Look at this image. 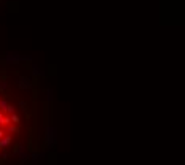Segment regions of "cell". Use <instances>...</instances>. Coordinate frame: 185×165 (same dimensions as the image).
<instances>
[{"label":"cell","mask_w":185,"mask_h":165,"mask_svg":"<svg viewBox=\"0 0 185 165\" xmlns=\"http://www.w3.org/2000/svg\"><path fill=\"white\" fill-rule=\"evenodd\" d=\"M56 141H58V134H56V129L53 125H46V129H45V146L46 148H53L56 145Z\"/></svg>","instance_id":"cell-1"},{"label":"cell","mask_w":185,"mask_h":165,"mask_svg":"<svg viewBox=\"0 0 185 165\" xmlns=\"http://www.w3.org/2000/svg\"><path fill=\"white\" fill-rule=\"evenodd\" d=\"M32 80L29 78V76H19L18 78V87L21 91H30L32 89Z\"/></svg>","instance_id":"cell-2"},{"label":"cell","mask_w":185,"mask_h":165,"mask_svg":"<svg viewBox=\"0 0 185 165\" xmlns=\"http://www.w3.org/2000/svg\"><path fill=\"white\" fill-rule=\"evenodd\" d=\"M13 152H14V156H18V157H19V160H21V162H26L27 159H29V156H30V154L26 151V146H24V145H18V146L14 148V151H13Z\"/></svg>","instance_id":"cell-3"},{"label":"cell","mask_w":185,"mask_h":165,"mask_svg":"<svg viewBox=\"0 0 185 165\" xmlns=\"http://www.w3.org/2000/svg\"><path fill=\"white\" fill-rule=\"evenodd\" d=\"M5 59H7V62H10V64H18V62H21V60H22L21 54L16 52V51H8Z\"/></svg>","instance_id":"cell-4"},{"label":"cell","mask_w":185,"mask_h":165,"mask_svg":"<svg viewBox=\"0 0 185 165\" xmlns=\"http://www.w3.org/2000/svg\"><path fill=\"white\" fill-rule=\"evenodd\" d=\"M11 145V136L10 135H3L2 138H0V149H5L7 146Z\"/></svg>","instance_id":"cell-5"},{"label":"cell","mask_w":185,"mask_h":165,"mask_svg":"<svg viewBox=\"0 0 185 165\" xmlns=\"http://www.w3.org/2000/svg\"><path fill=\"white\" fill-rule=\"evenodd\" d=\"M32 75L35 76V78H37V76H38V78H43V76H45V71H42L40 68L37 67V65L32 64Z\"/></svg>","instance_id":"cell-6"},{"label":"cell","mask_w":185,"mask_h":165,"mask_svg":"<svg viewBox=\"0 0 185 165\" xmlns=\"http://www.w3.org/2000/svg\"><path fill=\"white\" fill-rule=\"evenodd\" d=\"M29 157L32 159V162H33V164H37V162H38V160H40V159H42V152H38V151H33V152L30 154Z\"/></svg>","instance_id":"cell-7"},{"label":"cell","mask_w":185,"mask_h":165,"mask_svg":"<svg viewBox=\"0 0 185 165\" xmlns=\"http://www.w3.org/2000/svg\"><path fill=\"white\" fill-rule=\"evenodd\" d=\"M10 118H11V122L16 124V125H18V124L21 122V119H19L18 114H16V111H14V113H11V114H10Z\"/></svg>","instance_id":"cell-8"},{"label":"cell","mask_w":185,"mask_h":165,"mask_svg":"<svg viewBox=\"0 0 185 165\" xmlns=\"http://www.w3.org/2000/svg\"><path fill=\"white\" fill-rule=\"evenodd\" d=\"M8 105H10V103H8L7 100H5V98H2V100H0V110H2L3 113L7 111V108H8Z\"/></svg>","instance_id":"cell-9"},{"label":"cell","mask_w":185,"mask_h":165,"mask_svg":"<svg viewBox=\"0 0 185 165\" xmlns=\"http://www.w3.org/2000/svg\"><path fill=\"white\" fill-rule=\"evenodd\" d=\"M7 132H10V134H18V127H16V125L8 124L7 125Z\"/></svg>","instance_id":"cell-10"},{"label":"cell","mask_w":185,"mask_h":165,"mask_svg":"<svg viewBox=\"0 0 185 165\" xmlns=\"http://www.w3.org/2000/svg\"><path fill=\"white\" fill-rule=\"evenodd\" d=\"M8 124H11V118L10 116H3V119L0 121V125H8Z\"/></svg>","instance_id":"cell-11"},{"label":"cell","mask_w":185,"mask_h":165,"mask_svg":"<svg viewBox=\"0 0 185 165\" xmlns=\"http://www.w3.org/2000/svg\"><path fill=\"white\" fill-rule=\"evenodd\" d=\"M14 111H16V106L14 105H8V108H7V111H5V113L11 114V113H14Z\"/></svg>","instance_id":"cell-12"},{"label":"cell","mask_w":185,"mask_h":165,"mask_svg":"<svg viewBox=\"0 0 185 165\" xmlns=\"http://www.w3.org/2000/svg\"><path fill=\"white\" fill-rule=\"evenodd\" d=\"M19 106H21L22 111H27V103L24 100H19Z\"/></svg>","instance_id":"cell-13"},{"label":"cell","mask_w":185,"mask_h":165,"mask_svg":"<svg viewBox=\"0 0 185 165\" xmlns=\"http://www.w3.org/2000/svg\"><path fill=\"white\" fill-rule=\"evenodd\" d=\"M3 135H5V130H3V129H0V138H2Z\"/></svg>","instance_id":"cell-14"},{"label":"cell","mask_w":185,"mask_h":165,"mask_svg":"<svg viewBox=\"0 0 185 165\" xmlns=\"http://www.w3.org/2000/svg\"><path fill=\"white\" fill-rule=\"evenodd\" d=\"M2 119H3V111L0 110V121H2Z\"/></svg>","instance_id":"cell-15"},{"label":"cell","mask_w":185,"mask_h":165,"mask_svg":"<svg viewBox=\"0 0 185 165\" xmlns=\"http://www.w3.org/2000/svg\"><path fill=\"white\" fill-rule=\"evenodd\" d=\"M0 156H2V152H0Z\"/></svg>","instance_id":"cell-16"},{"label":"cell","mask_w":185,"mask_h":165,"mask_svg":"<svg viewBox=\"0 0 185 165\" xmlns=\"http://www.w3.org/2000/svg\"><path fill=\"white\" fill-rule=\"evenodd\" d=\"M26 2H29V0H26Z\"/></svg>","instance_id":"cell-17"}]
</instances>
